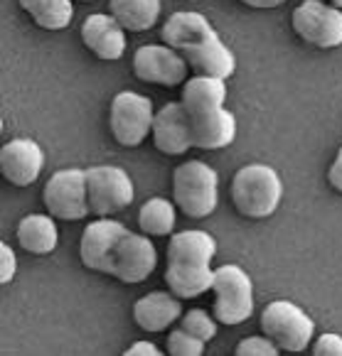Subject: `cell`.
<instances>
[{"instance_id":"1","label":"cell","mask_w":342,"mask_h":356,"mask_svg":"<svg viewBox=\"0 0 342 356\" xmlns=\"http://www.w3.org/2000/svg\"><path fill=\"white\" fill-rule=\"evenodd\" d=\"M217 256V241L207 231L192 229L173 234L168 243V268L165 283L180 300H195L212 290L215 270L212 258Z\"/></svg>"},{"instance_id":"2","label":"cell","mask_w":342,"mask_h":356,"mask_svg":"<svg viewBox=\"0 0 342 356\" xmlns=\"http://www.w3.org/2000/svg\"><path fill=\"white\" fill-rule=\"evenodd\" d=\"M283 200V182L269 165H244L232 179V204L247 219H269Z\"/></svg>"},{"instance_id":"3","label":"cell","mask_w":342,"mask_h":356,"mask_svg":"<svg viewBox=\"0 0 342 356\" xmlns=\"http://www.w3.org/2000/svg\"><path fill=\"white\" fill-rule=\"evenodd\" d=\"M173 200L189 219H207L219 204V177L202 160H187L173 172Z\"/></svg>"},{"instance_id":"4","label":"cell","mask_w":342,"mask_h":356,"mask_svg":"<svg viewBox=\"0 0 342 356\" xmlns=\"http://www.w3.org/2000/svg\"><path fill=\"white\" fill-rule=\"evenodd\" d=\"M212 293H215L212 312L221 325H242L254 314V283L242 266L226 263L217 268Z\"/></svg>"},{"instance_id":"5","label":"cell","mask_w":342,"mask_h":356,"mask_svg":"<svg viewBox=\"0 0 342 356\" xmlns=\"http://www.w3.org/2000/svg\"><path fill=\"white\" fill-rule=\"evenodd\" d=\"M261 332L276 341L281 351H306L316 334V322L303 307L288 300H274L261 312Z\"/></svg>"},{"instance_id":"6","label":"cell","mask_w":342,"mask_h":356,"mask_svg":"<svg viewBox=\"0 0 342 356\" xmlns=\"http://www.w3.org/2000/svg\"><path fill=\"white\" fill-rule=\"evenodd\" d=\"M153 101L136 91H121L114 96L109 108V128L118 145L138 147L153 133Z\"/></svg>"},{"instance_id":"7","label":"cell","mask_w":342,"mask_h":356,"mask_svg":"<svg viewBox=\"0 0 342 356\" xmlns=\"http://www.w3.org/2000/svg\"><path fill=\"white\" fill-rule=\"evenodd\" d=\"M86 197L91 214L111 216L131 207L136 189L126 170L114 165H96L86 170Z\"/></svg>"},{"instance_id":"8","label":"cell","mask_w":342,"mask_h":356,"mask_svg":"<svg viewBox=\"0 0 342 356\" xmlns=\"http://www.w3.org/2000/svg\"><path fill=\"white\" fill-rule=\"evenodd\" d=\"M42 202L47 214L62 221H81L86 214H91L86 197V170H57L45 184Z\"/></svg>"},{"instance_id":"9","label":"cell","mask_w":342,"mask_h":356,"mask_svg":"<svg viewBox=\"0 0 342 356\" xmlns=\"http://www.w3.org/2000/svg\"><path fill=\"white\" fill-rule=\"evenodd\" d=\"M293 32L306 44L318 49H335L342 44V10L320 0H306L290 15Z\"/></svg>"},{"instance_id":"10","label":"cell","mask_w":342,"mask_h":356,"mask_svg":"<svg viewBox=\"0 0 342 356\" xmlns=\"http://www.w3.org/2000/svg\"><path fill=\"white\" fill-rule=\"evenodd\" d=\"M187 59L168 44H143L133 54V74L143 84L178 86L187 79Z\"/></svg>"},{"instance_id":"11","label":"cell","mask_w":342,"mask_h":356,"mask_svg":"<svg viewBox=\"0 0 342 356\" xmlns=\"http://www.w3.org/2000/svg\"><path fill=\"white\" fill-rule=\"evenodd\" d=\"M155 266H158V251L148 241V234L141 236L128 231L114 251L109 275L126 285H138L155 270Z\"/></svg>"},{"instance_id":"12","label":"cell","mask_w":342,"mask_h":356,"mask_svg":"<svg viewBox=\"0 0 342 356\" xmlns=\"http://www.w3.org/2000/svg\"><path fill=\"white\" fill-rule=\"evenodd\" d=\"M126 234H128L126 226L121 221L109 219V216H99L96 221H91L84 229L79 241V258L84 263V268L109 275L114 251H116L118 241Z\"/></svg>"},{"instance_id":"13","label":"cell","mask_w":342,"mask_h":356,"mask_svg":"<svg viewBox=\"0 0 342 356\" xmlns=\"http://www.w3.org/2000/svg\"><path fill=\"white\" fill-rule=\"evenodd\" d=\"M42 147L37 145L32 138H15V140L6 143L0 150L3 177L15 187H30L32 182H37V177L42 172Z\"/></svg>"},{"instance_id":"14","label":"cell","mask_w":342,"mask_h":356,"mask_svg":"<svg viewBox=\"0 0 342 356\" xmlns=\"http://www.w3.org/2000/svg\"><path fill=\"white\" fill-rule=\"evenodd\" d=\"M153 145L163 155H182L192 147V133H189V113L182 101L165 104L155 113L153 121Z\"/></svg>"},{"instance_id":"15","label":"cell","mask_w":342,"mask_h":356,"mask_svg":"<svg viewBox=\"0 0 342 356\" xmlns=\"http://www.w3.org/2000/svg\"><path fill=\"white\" fill-rule=\"evenodd\" d=\"M81 42L104 62H116L126 52V27L114 15L94 13L81 22Z\"/></svg>"},{"instance_id":"16","label":"cell","mask_w":342,"mask_h":356,"mask_svg":"<svg viewBox=\"0 0 342 356\" xmlns=\"http://www.w3.org/2000/svg\"><path fill=\"white\" fill-rule=\"evenodd\" d=\"M189 133H192V147L200 150H221L232 145L237 138V118L232 111L217 108L207 113H189Z\"/></svg>"},{"instance_id":"17","label":"cell","mask_w":342,"mask_h":356,"mask_svg":"<svg viewBox=\"0 0 342 356\" xmlns=\"http://www.w3.org/2000/svg\"><path fill=\"white\" fill-rule=\"evenodd\" d=\"M217 35V30L210 25L205 15L195 10H180V13H173L168 17V22L163 25V42L168 47L178 49L180 54L187 52L192 47H200L202 42L212 40Z\"/></svg>"},{"instance_id":"18","label":"cell","mask_w":342,"mask_h":356,"mask_svg":"<svg viewBox=\"0 0 342 356\" xmlns=\"http://www.w3.org/2000/svg\"><path fill=\"white\" fill-rule=\"evenodd\" d=\"M178 320H182V302L178 295L148 293L133 305V322L143 332H163Z\"/></svg>"},{"instance_id":"19","label":"cell","mask_w":342,"mask_h":356,"mask_svg":"<svg viewBox=\"0 0 342 356\" xmlns=\"http://www.w3.org/2000/svg\"><path fill=\"white\" fill-rule=\"evenodd\" d=\"M182 57L187 59L189 69L200 76H217V79H229L237 69V57L224 42L221 37L215 35L212 40L202 42L200 47H192L187 52H182Z\"/></svg>"},{"instance_id":"20","label":"cell","mask_w":342,"mask_h":356,"mask_svg":"<svg viewBox=\"0 0 342 356\" xmlns=\"http://www.w3.org/2000/svg\"><path fill=\"white\" fill-rule=\"evenodd\" d=\"M182 106L187 108V113H207V111L224 108L226 101V79L217 76H200L195 74L192 79H187L182 86Z\"/></svg>"},{"instance_id":"21","label":"cell","mask_w":342,"mask_h":356,"mask_svg":"<svg viewBox=\"0 0 342 356\" xmlns=\"http://www.w3.org/2000/svg\"><path fill=\"white\" fill-rule=\"evenodd\" d=\"M17 243L27 253L35 256H49L59 243V231L52 214H27L17 224Z\"/></svg>"},{"instance_id":"22","label":"cell","mask_w":342,"mask_h":356,"mask_svg":"<svg viewBox=\"0 0 342 356\" xmlns=\"http://www.w3.org/2000/svg\"><path fill=\"white\" fill-rule=\"evenodd\" d=\"M109 8L126 32H146L160 17V0H111Z\"/></svg>"},{"instance_id":"23","label":"cell","mask_w":342,"mask_h":356,"mask_svg":"<svg viewBox=\"0 0 342 356\" xmlns=\"http://www.w3.org/2000/svg\"><path fill=\"white\" fill-rule=\"evenodd\" d=\"M20 8L42 30H64L74 17L72 0H20Z\"/></svg>"},{"instance_id":"24","label":"cell","mask_w":342,"mask_h":356,"mask_svg":"<svg viewBox=\"0 0 342 356\" xmlns=\"http://www.w3.org/2000/svg\"><path fill=\"white\" fill-rule=\"evenodd\" d=\"M175 202H168L163 197H153L138 211V226L141 234L148 236H168L173 234L175 221H178V211H175Z\"/></svg>"},{"instance_id":"25","label":"cell","mask_w":342,"mask_h":356,"mask_svg":"<svg viewBox=\"0 0 342 356\" xmlns=\"http://www.w3.org/2000/svg\"><path fill=\"white\" fill-rule=\"evenodd\" d=\"M182 330L202 341H212L217 337V317H210L205 309H187L182 314Z\"/></svg>"},{"instance_id":"26","label":"cell","mask_w":342,"mask_h":356,"mask_svg":"<svg viewBox=\"0 0 342 356\" xmlns=\"http://www.w3.org/2000/svg\"><path fill=\"white\" fill-rule=\"evenodd\" d=\"M205 344L207 341L197 339L195 334H189L182 327L168 334V354L173 356H200L205 354Z\"/></svg>"},{"instance_id":"27","label":"cell","mask_w":342,"mask_h":356,"mask_svg":"<svg viewBox=\"0 0 342 356\" xmlns=\"http://www.w3.org/2000/svg\"><path fill=\"white\" fill-rule=\"evenodd\" d=\"M237 356H276L281 354V349L276 346V341H271L269 337H249V339H242L237 344Z\"/></svg>"},{"instance_id":"28","label":"cell","mask_w":342,"mask_h":356,"mask_svg":"<svg viewBox=\"0 0 342 356\" xmlns=\"http://www.w3.org/2000/svg\"><path fill=\"white\" fill-rule=\"evenodd\" d=\"M313 354L316 356H342V337L335 334V332L320 334L316 344H313Z\"/></svg>"},{"instance_id":"29","label":"cell","mask_w":342,"mask_h":356,"mask_svg":"<svg viewBox=\"0 0 342 356\" xmlns=\"http://www.w3.org/2000/svg\"><path fill=\"white\" fill-rule=\"evenodd\" d=\"M15 270H17L15 253H13V248L3 241L0 243V283L3 285L10 283V280L15 278Z\"/></svg>"},{"instance_id":"30","label":"cell","mask_w":342,"mask_h":356,"mask_svg":"<svg viewBox=\"0 0 342 356\" xmlns=\"http://www.w3.org/2000/svg\"><path fill=\"white\" fill-rule=\"evenodd\" d=\"M327 182H330V187L335 189V192L342 194V147L337 150L335 163H332L330 170H327Z\"/></svg>"},{"instance_id":"31","label":"cell","mask_w":342,"mask_h":356,"mask_svg":"<svg viewBox=\"0 0 342 356\" xmlns=\"http://www.w3.org/2000/svg\"><path fill=\"white\" fill-rule=\"evenodd\" d=\"M123 354L126 356H160L163 351H160L155 344H150V341H136V344L128 346Z\"/></svg>"},{"instance_id":"32","label":"cell","mask_w":342,"mask_h":356,"mask_svg":"<svg viewBox=\"0 0 342 356\" xmlns=\"http://www.w3.org/2000/svg\"><path fill=\"white\" fill-rule=\"evenodd\" d=\"M239 3H244L249 8H256V10H271V8L283 6L286 0H239Z\"/></svg>"},{"instance_id":"33","label":"cell","mask_w":342,"mask_h":356,"mask_svg":"<svg viewBox=\"0 0 342 356\" xmlns=\"http://www.w3.org/2000/svg\"><path fill=\"white\" fill-rule=\"evenodd\" d=\"M330 6H335V8H340V10H342V0H330Z\"/></svg>"},{"instance_id":"34","label":"cell","mask_w":342,"mask_h":356,"mask_svg":"<svg viewBox=\"0 0 342 356\" xmlns=\"http://www.w3.org/2000/svg\"><path fill=\"white\" fill-rule=\"evenodd\" d=\"M84 3H91V0H84Z\"/></svg>"}]
</instances>
